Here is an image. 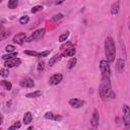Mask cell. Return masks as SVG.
<instances>
[{"instance_id":"obj_1","label":"cell","mask_w":130,"mask_h":130,"mask_svg":"<svg viewBox=\"0 0 130 130\" xmlns=\"http://www.w3.org/2000/svg\"><path fill=\"white\" fill-rule=\"evenodd\" d=\"M111 76H102V81L99 87V93L100 96L102 98L103 101H105L107 98L110 96H115V94L112 92V88H111Z\"/></svg>"},{"instance_id":"obj_2","label":"cell","mask_w":130,"mask_h":130,"mask_svg":"<svg viewBox=\"0 0 130 130\" xmlns=\"http://www.w3.org/2000/svg\"><path fill=\"white\" fill-rule=\"evenodd\" d=\"M105 55L106 60L110 63L114 62V59L116 57V47L114 40L111 37H107L105 41Z\"/></svg>"},{"instance_id":"obj_3","label":"cell","mask_w":130,"mask_h":130,"mask_svg":"<svg viewBox=\"0 0 130 130\" xmlns=\"http://www.w3.org/2000/svg\"><path fill=\"white\" fill-rule=\"evenodd\" d=\"M100 69L102 72V76H111V67H110V62L107 60H102L100 62Z\"/></svg>"},{"instance_id":"obj_4","label":"cell","mask_w":130,"mask_h":130,"mask_svg":"<svg viewBox=\"0 0 130 130\" xmlns=\"http://www.w3.org/2000/svg\"><path fill=\"white\" fill-rule=\"evenodd\" d=\"M45 32H46V29L45 28H40V29H37V30H35L25 41L26 42H28V43H30V42H32V41H35V40H40L41 38H43L44 37V35H45Z\"/></svg>"},{"instance_id":"obj_5","label":"cell","mask_w":130,"mask_h":130,"mask_svg":"<svg viewBox=\"0 0 130 130\" xmlns=\"http://www.w3.org/2000/svg\"><path fill=\"white\" fill-rule=\"evenodd\" d=\"M123 120H124V123H125V126L126 128H129L130 126V109L127 105H124L123 106Z\"/></svg>"},{"instance_id":"obj_6","label":"cell","mask_w":130,"mask_h":130,"mask_svg":"<svg viewBox=\"0 0 130 130\" xmlns=\"http://www.w3.org/2000/svg\"><path fill=\"white\" fill-rule=\"evenodd\" d=\"M20 63H21V60L19 58H17V57H14V58H11L9 60H6L5 63H4V66L6 68H11V67L18 66Z\"/></svg>"},{"instance_id":"obj_7","label":"cell","mask_w":130,"mask_h":130,"mask_svg":"<svg viewBox=\"0 0 130 130\" xmlns=\"http://www.w3.org/2000/svg\"><path fill=\"white\" fill-rule=\"evenodd\" d=\"M62 79H63V75L61 73H55L50 77L49 83L51 85H57L62 81Z\"/></svg>"},{"instance_id":"obj_8","label":"cell","mask_w":130,"mask_h":130,"mask_svg":"<svg viewBox=\"0 0 130 130\" xmlns=\"http://www.w3.org/2000/svg\"><path fill=\"white\" fill-rule=\"evenodd\" d=\"M69 105L74 109H79L84 105V101L80 100V99H77V98H73V99L69 100Z\"/></svg>"},{"instance_id":"obj_9","label":"cell","mask_w":130,"mask_h":130,"mask_svg":"<svg viewBox=\"0 0 130 130\" xmlns=\"http://www.w3.org/2000/svg\"><path fill=\"white\" fill-rule=\"evenodd\" d=\"M19 85H20L21 87H24V88H31V87H34L35 83H34V80H32L31 78L25 77V78H23V79L19 82Z\"/></svg>"},{"instance_id":"obj_10","label":"cell","mask_w":130,"mask_h":130,"mask_svg":"<svg viewBox=\"0 0 130 130\" xmlns=\"http://www.w3.org/2000/svg\"><path fill=\"white\" fill-rule=\"evenodd\" d=\"M25 40H26V36L24 32H18L13 37V42L18 45H22Z\"/></svg>"},{"instance_id":"obj_11","label":"cell","mask_w":130,"mask_h":130,"mask_svg":"<svg viewBox=\"0 0 130 130\" xmlns=\"http://www.w3.org/2000/svg\"><path fill=\"white\" fill-rule=\"evenodd\" d=\"M45 118H46V119H49V120H52V121H56V122L63 120V117H62L61 115L54 114V113H52V112H47V113L45 114Z\"/></svg>"},{"instance_id":"obj_12","label":"cell","mask_w":130,"mask_h":130,"mask_svg":"<svg viewBox=\"0 0 130 130\" xmlns=\"http://www.w3.org/2000/svg\"><path fill=\"white\" fill-rule=\"evenodd\" d=\"M99 120H100V118H99V112H98V110L95 109V110L93 111V113H92V117H91V120H90V124H91V126H92L93 128H96V127H98V125H99Z\"/></svg>"},{"instance_id":"obj_13","label":"cell","mask_w":130,"mask_h":130,"mask_svg":"<svg viewBox=\"0 0 130 130\" xmlns=\"http://www.w3.org/2000/svg\"><path fill=\"white\" fill-rule=\"evenodd\" d=\"M116 69H117V71H118L119 73H122V72L124 71V69H125V60H124V59L120 58V59L117 60Z\"/></svg>"},{"instance_id":"obj_14","label":"cell","mask_w":130,"mask_h":130,"mask_svg":"<svg viewBox=\"0 0 130 130\" xmlns=\"http://www.w3.org/2000/svg\"><path fill=\"white\" fill-rule=\"evenodd\" d=\"M119 10H120V4H119V1H116L111 6V13L113 15H116L119 12Z\"/></svg>"},{"instance_id":"obj_15","label":"cell","mask_w":130,"mask_h":130,"mask_svg":"<svg viewBox=\"0 0 130 130\" xmlns=\"http://www.w3.org/2000/svg\"><path fill=\"white\" fill-rule=\"evenodd\" d=\"M31 121H32V114H31L30 112H26V113L24 114V116H23V120H22L23 124L27 125V124H29Z\"/></svg>"},{"instance_id":"obj_16","label":"cell","mask_w":130,"mask_h":130,"mask_svg":"<svg viewBox=\"0 0 130 130\" xmlns=\"http://www.w3.org/2000/svg\"><path fill=\"white\" fill-rule=\"evenodd\" d=\"M76 50L74 48H69V49H66L65 52L63 53V56L64 57H73L74 54H75Z\"/></svg>"},{"instance_id":"obj_17","label":"cell","mask_w":130,"mask_h":130,"mask_svg":"<svg viewBox=\"0 0 130 130\" xmlns=\"http://www.w3.org/2000/svg\"><path fill=\"white\" fill-rule=\"evenodd\" d=\"M60 58H61V55H60V54L55 55L54 57H52V58L49 60V65H50V66H53L55 63H57V62L60 60Z\"/></svg>"},{"instance_id":"obj_18","label":"cell","mask_w":130,"mask_h":130,"mask_svg":"<svg viewBox=\"0 0 130 130\" xmlns=\"http://www.w3.org/2000/svg\"><path fill=\"white\" fill-rule=\"evenodd\" d=\"M16 56H17V52H11V53H7V54L3 55V56H2V59L6 61V60H9V59L14 58V57H16Z\"/></svg>"},{"instance_id":"obj_19","label":"cell","mask_w":130,"mask_h":130,"mask_svg":"<svg viewBox=\"0 0 130 130\" xmlns=\"http://www.w3.org/2000/svg\"><path fill=\"white\" fill-rule=\"evenodd\" d=\"M0 84H1L5 89H7V90H10V89L12 88L11 82H9V81H7V80H1V81H0Z\"/></svg>"},{"instance_id":"obj_20","label":"cell","mask_w":130,"mask_h":130,"mask_svg":"<svg viewBox=\"0 0 130 130\" xmlns=\"http://www.w3.org/2000/svg\"><path fill=\"white\" fill-rule=\"evenodd\" d=\"M24 54H26V55H29V56H32V57H38V58H41V52H37V51H29V50H26V51H24Z\"/></svg>"},{"instance_id":"obj_21","label":"cell","mask_w":130,"mask_h":130,"mask_svg":"<svg viewBox=\"0 0 130 130\" xmlns=\"http://www.w3.org/2000/svg\"><path fill=\"white\" fill-rule=\"evenodd\" d=\"M76 62H77L76 58H75V57H72V58L68 61V63H67V67H68V69H72V68L76 65Z\"/></svg>"},{"instance_id":"obj_22","label":"cell","mask_w":130,"mask_h":130,"mask_svg":"<svg viewBox=\"0 0 130 130\" xmlns=\"http://www.w3.org/2000/svg\"><path fill=\"white\" fill-rule=\"evenodd\" d=\"M17 4H18V0H9L7 3V6L10 9H14V8H16Z\"/></svg>"},{"instance_id":"obj_23","label":"cell","mask_w":130,"mask_h":130,"mask_svg":"<svg viewBox=\"0 0 130 130\" xmlns=\"http://www.w3.org/2000/svg\"><path fill=\"white\" fill-rule=\"evenodd\" d=\"M41 94H42L41 90H36V91H34V92L27 93L25 96H26V98H29V99H31V98H38V96H40Z\"/></svg>"},{"instance_id":"obj_24","label":"cell","mask_w":130,"mask_h":130,"mask_svg":"<svg viewBox=\"0 0 130 130\" xmlns=\"http://www.w3.org/2000/svg\"><path fill=\"white\" fill-rule=\"evenodd\" d=\"M69 37V31H65L64 34H62L60 37H59V42L60 43H64Z\"/></svg>"},{"instance_id":"obj_25","label":"cell","mask_w":130,"mask_h":130,"mask_svg":"<svg viewBox=\"0 0 130 130\" xmlns=\"http://www.w3.org/2000/svg\"><path fill=\"white\" fill-rule=\"evenodd\" d=\"M28 21H29V16H27V15L21 16V17L19 18V23H20V24H26Z\"/></svg>"},{"instance_id":"obj_26","label":"cell","mask_w":130,"mask_h":130,"mask_svg":"<svg viewBox=\"0 0 130 130\" xmlns=\"http://www.w3.org/2000/svg\"><path fill=\"white\" fill-rule=\"evenodd\" d=\"M9 75V70L7 69V68H2L1 70H0V76H2V77H7Z\"/></svg>"},{"instance_id":"obj_27","label":"cell","mask_w":130,"mask_h":130,"mask_svg":"<svg viewBox=\"0 0 130 130\" xmlns=\"http://www.w3.org/2000/svg\"><path fill=\"white\" fill-rule=\"evenodd\" d=\"M64 17V15L62 14V13H57L56 15H54L53 17H52V21H58V20H60V19H62Z\"/></svg>"},{"instance_id":"obj_28","label":"cell","mask_w":130,"mask_h":130,"mask_svg":"<svg viewBox=\"0 0 130 130\" xmlns=\"http://www.w3.org/2000/svg\"><path fill=\"white\" fill-rule=\"evenodd\" d=\"M10 35L9 31H0V41H3L5 40L6 38H8Z\"/></svg>"},{"instance_id":"obj_29","label":"cell","mask_w":130,"mask_h":130,"mask_svg":"<svg viewBox=\"0 0 130 130\" xmlns=\"http://www.w3.org/2000/svg\"><path fill=\"white\" fill-rule=\"evenodd\" d=\"M42 10H43V6L37 5V6H34L30 11H31V13H36V12H39V11H42Z\"/></svg>"},{"instance_id":"obj_30","label":"cell","mask_w":130,"mask_h":130,"mask_svg":"<svg viewBox=\"0 0 130 130\" xmlns=\"http://www.w3.org/2000/svg\"><path fill=\"white\" fill-rule=\"evenodd\" d=\"M5 51L7 53H11V52H15V47L12 46V45H7L5 47Z\"/></svg>"},{"instance_id":"obj_31","label":"cell","mask_w":130,"mask_h":130,"mask_svg":"<svg viewBox=\"0 0 130 130\" xmlns=\"http://www.w3.org/2000/svg\"><path fill=\"white\" fill-rule=\"evenodd\" d=\"M44 68H45V63H44V62H40V63L38 64V67H37L38 72H42V71L44 70Z\"/></svg>"},{"instance_id":"obj_32","label":"cell","mask_w":130,"mask_h":130,"mask_svg":"<svg viewBox=\"0 0 130 130\" xmlns=\"http://www.w3.org/2000/svg\"><path fill=\"white\" fill-rule=\"evenodd\" d=\"M21 127V124H20V122H18V121H16L12 126H10L9 127V129H18V128H20Z\"/></svg>"},{"instance_id":"obj_33","label":"cell","mask_w":130,"mask_h":130,"mask_svg":"<svg viewBox=\"0 0 130 130\" xmlns=\"http://www.w3.org/2000/svg\"><path fill=\"white\" fill-rule=\"evenodd\" d=\"M64 1H65V0H56V1H55V3H56L57 5H59V4H62Z\"/></svg>"},{"instance_id":"obj_34","label":"cell","mask_w":130,"mask_h":130,"mask_svg":"<svg viewBox=\"0 0 130 130\" xmlns=\"http://www.w3.org/2000/svg\"><path fill=\"white\" fill-rule=\"evenodd\" d=\"M2 122H3V116H2V114H0V125L2 124Z\"/></svg>"},{"instance_id":"obj_35","label":"cell","mask_w":130,"mask_h":130,"mask_svg":"<svg viewBox=\"0 0 130 130\" xmlns=\"http://www.w3.org/2000/svg\"><path fill=\"white\" fill-rule=\"evenodd\" d=\"M1 29H2V25L0 24V31H1Z\"/></svg>"},{"instance_id":"obj_36","label":"cell","mask_w":130,"mask_h":130,"mask_svg":"<svg viewBox=\"0 0 130 130\" xmlns=\"http://www.w3.org/2000/svg\"><path fill=\"white\" fill-rule=\"evenodd\" d=\"M1 2H2V0H0V3H1Z\"/></svg>"}]
</instances>
